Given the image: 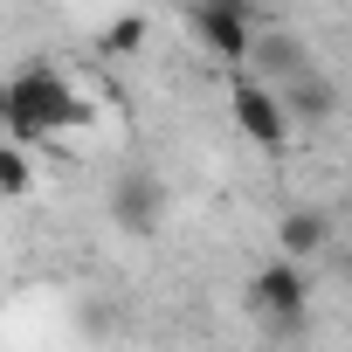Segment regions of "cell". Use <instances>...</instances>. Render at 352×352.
Masks as SVG:
<instances>
[{
    "label": "cell",
    "mask_w": 352,
    "mask_h": 352,
    "mask_svg": "<svg viewBox=\"0 0 352 352\" xmlns=\"http://www.w3.org/2000/svg\"><path fill=\"white\" fill-rule=\"evenodd\" d=\"M8 97H14V124H8L14 145H42V138L83 131V124L97 118L90 97H83L63 69H49V63H28L21 76H8Z\"/></svg>",
    "instance_id": "1"
},
{
    "label": "cell",
    "mask_w": 352,
    "mask_h": 352,
    "mask_svg": "<svg viewBox=\"0 0 352 352\" xmlns=\"http://www.w3.org/2000/svg\"><path fill=\"white\" fill-rule=\"evenodd\" d=\"M256 0H194V35L221 56V63H249V42H256Z\"/></svg>",
    "instance_id": "2"
},
{
    "label": "cell",
    "mask_w": 352,
    "mask_h": 352,
    "mask_svg": "<svg viewBox=\"0 0 352 352\" xmlns=\"http://www.w3.org/2000/svg\"><path fill=\"white\" fill-rule=\"evenodd\" d=\"M228 111H235V124H242L249 145H263V152H283V145H290V118H283L276 90H263L249 69L228 83Z\"/></svg>",
    "instance_id": "3"
},
{
    "label": "cell",
    "mask_w": 352,
    "mask_h": 352,
    "mask_svg": "<svg viewBox=\"0 0 352 352\" xmlns=\"http://www.w3.org/2000/svg\"><path fill=\"white\" fill-rule=\"evenodd\" d=\"M249 304H256V318H270V324H304V304H311V290H304V270L297 263H270V270H256V283H249Z\"/></svg>",
    "instance_id": "4"
},
{
    "label": "cell",
    "mask_w": 352,
    "mask_h": 352,
    "mask_svg": "<svg viewBox=\"0 0 352 352\" xmlns=\"http://www.w3.org/2000/svg\"><path fill=\"white\" fill-rule=\"evenodd\" d=\"M263 90H283V83H297L304 69H311V56H304V42L297 35H283V28H256V42H249V63H242Z\"/></svg>",
    "instance_id": "5"
},
{
    "label": "cell",
    "mask_w": 352,
    "mask_h": 352,
    "mask_svg": "<svg viewBox=\"0 0 352 352\" xmlns=\"http://www.w3.org/2000/svg\"><path fill=\"white\" fill-rule=\"evenodd\" d=\"M159 214H166V187L152 180L145 166H131L124 180L111 187V221H118L124 235H152V228H159Z\"/></svg>",
    "instance_id": "6"
},
{
    "label": "cell",
    "mask_w": 352,
    "mask_h": 352,
    "mask_svg": "<svg viewBox=\"0 0 352 352\" xmlns=\"http://www.w3.org/2000/svg\"><path fill=\"white\" fill-rule=\"evenodd\" d=\"M276 242H283V263L324 256V249H331V214H324V208H297V214H283Z\"/></svg>",
    "instance_id": "7"
},
{
    "label": "cell",
    "mask_w": 352,
    "mask_h": 352,
    "mask_svg": "<svg viewBox=\"0 0 352 352\" xmlns=\"http://www.w3.org/2000/svg\"><path fill=\"white\" fill-rule=\"evenodd\" d=\"M276 104H283V118H331V104H338V90H331V76H318V69H304L297 83H283L276 90Z\"/></svg>",
    "instance_id": "8"
},
{
    "label": "cell",
    "mask_w": 352,
    "mask_h": 352,
    "mask_svg": "<svg viewBox=\"0 0 352 352\" xmlns=\"http://www.w3.org/2000/svg\"><path fill=\"white\" fill-rule=\"evenodd\" d=\"M145 35H152V21H145V14H118V21L104 28V42H97V49H104V56H138V49H145Z\"/></svg>",
    "instance_id": "9"
},
{
    "label": "cell",
    "mask_w": 352,
    "mask_h": 352,
    "mask_svg": "<svg viewBox=\"0 0 352 352\" xmlns=\"http://www.w3.org/2000/svg\"><path fill=\"white\" fill-rule=\"evenodd\" d=\"M35 187V173H28V152L21 145H0V201H21Z\"/></svg>",
    "instance_id": "10"
},
{
    "label": "cell",
    "mask_w": 352,
    "mask_h": 352,
    "mask_svg": "<svg viewBox=\"0 0 352 352\" xmlns=\"http://www.w3.org/2000/svg\"><path fill=\"white\" fill-rule=\"evenodd\" d=\"M14 124V97H8V83H0V131Z\"/></svg>",
    "instance_id": "11"
},
{
    "label": "cell",
    "mask_w": 352,
    "mask_h": 352,
    "mask_svg": "<svg viewBox=\"0 0 352 352\" xmlns=\"http://www.w3.org/2000/svg\"><path fill=\"white\" fill-rule=\"evenodd\" d=\"M345 276H352V256H345Z\"/></svg>",
    "instance_id": "12"
}]
</instances>
